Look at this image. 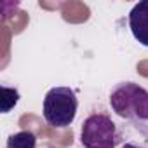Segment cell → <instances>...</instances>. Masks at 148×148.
I'll return each mask as SVG.
<instances>
[{
	"label": "cell",
	"mask_w": 148,
	"mask_h": 148,
	"mask_svg": "<svg viewBox=\"0 0 148 148\" xmlns=\"http://www.w3.org/2000/svg\"><path fill=\"white\" fill-rule=\"evenodd\" d=\"M19 101V92L12 87H5L2 86V99H0V105H2V113H9Z\"/></svg>",
	"instance_id": "obj_6"
},
{
	"label": "cell",
	"mask_w": 148,
	"mask_h": 148,
	"mask_svg": "<svg viewBox=\"0 0 148 148\" xmlns=\"http://www.w3.org/2000/svg\"><path fill=\"white\" fill-rule=\"evenodd\" d=\"M112 110L136 129H141L148 124V91L134 82H120L110 92Z\"/></svg>",
	"instance_id": "obj_1"
},
{
	"label": "cell",
	"mask_w": 148,
	"mask_h": 148,
	"mask_svg": "<svg viewBox=\"0 0 148 148\" xmlns=\"http://www.w3.org/2000/svg\"><path fill=\"white\" fill-rule=\"evenodd\" d=\"M5 148H37V136L32 131H19L9 136Z\"/></svg>",
	"instance_id": "obj_5"
},
{
	"label": "cell",
	"mask_w": 148,
	"mask_h": 148,
	"mask_svg": "<svg viewBox=\"0 0 148 148\" xmlns=\"http://www.w3.org/2000/svg\"><path fill=\"white\" fill-rule=\"evenodd\" d=\"M129 28L132 37L141 45L148 47V0H141L131 9Z\"/></svg>",
	"instance_id": "obj_4"
},
{
	"label": "cell",
	"mask_w": 148,
	"mask_h": 148,
	"mask_svg": "<svg viewBox=\"0 0 148 148\" xmlns=\"http://www.w3.org/2000/svg\"><path fill=\"white\" fill-rule=\"evenodd\" d=\"M122 148H143V146H139V145H136V143H124Z\"/></svg>",
	"instance_id": "obj_7"
},
{
	"label": "cell",
	"mask_w": 148,
	"mask_h": 148,
	"mask_svg": "<svg viewBox=\"0 0 148 148\" xmlns=\"http://www.w3.org/2000/svg\"><path fill=\"white\" fill-rule=\"evenodd\" d=\"M122 132L106 113L89 115L80 129V143L84 148H117Z\"/></svg>",
	"instance_id": "obj_3"
},
{
	"label": "cell",
	"mask_w": 148,
	"mask_h": 148,
	"mask_svg": "<svg viewBox=\"0 0 148 148\" xmlns=\"http://www.w3.org/2000/svg\"><path fill=\"white\" fill-rule=\"evenodd\" d=\"M44 119L54 129H64L73 124L79 110V99L70 87H52L44 98Z\"/></svg>",
	"instance_id": "obj_2"
}]
</instances>
